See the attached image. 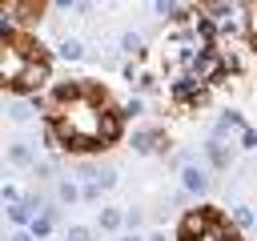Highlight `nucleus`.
Here are the masks:
<instances>
[{
	"instance_id": "39448f33",
	"label": "nucleus",
	"mask_w": 257,
	"mask_h": 241,
	"mask_svg": "<svg viewBox=\"0 0 257 241\" xmlns=\"http://www.w3.org/2000/svg\"><path fill=\"white\" fill-rule=\"evenodd\" d=\"M8 161H12L16 169H32V165H36V161H32V149H28L24 141H16V145L8 149Z\"/></svg>"
},
{
	"instance_id": "1a4fd4ad",
	"label": "nucleus",
	"mask_w": 257,
	"mask_h": 241,
	"mask_svg": "<svg viewBox=\"0 0 257 241\" xmlns=\"http://www.w3.org/2000/svg\"><path fill=\"white\" fill-rule=\"evenodd\" d=\"M120 48H124L128 56H137V52H141V36H137V32H124V36H120Z\"/></svg>"
},
{
	"instance_id": "2eb2a0df",
	"label": "nucleus",
	"mask_w": 257,
	"mask_h": 241,
	"mask_svg": "<svg viewBox=\"0 0 257 241\" xmlns=\"http://www.w3.org/2000/svg\"><path fill=\"white\" fill-rule=\"evenodd\" d=\"M124 112H128V116H141V112H145V100H141V96H133V100L124 104Z\"/></svg>"
},
{
	"instance_id": "f8f14e48",
	"label": "nucleus",
	"mask_w": 257,
	"mask_h": 241,
	"mask_svg": "<svg viewBox=\"0 0 257 241\" xmlns=\"http://www.w3.org/2000/svg\"><path fill=\"white\" fill-rule=\"evenodd\" d=\"M56 193H60V201H68V205H72V201H76V197H80V193H76V185H72V181H60V189H56Z\"/></svg>"
},
{
	"instance_id": "4be33fe9",
	"label": "nucleus",
	"mask_w": 257,
	"mask_h": 241,
	"mask_svg": "<svg viewBox=\"0 0 257 241\" xmlns=\"http://www.w3.org/2000/svg\"><path fill=\"white\" fill-rule=\"evenodd\" d=\"M120 241H141V237H137V233H124V237H120Z\"/></svg>"
},
{
	"instance_id": "9b49d317",
	"label": "nucleus",
	"mask_w": 257,
	"mask_h": 241,
	"mask_svg": "<svg viewBox=\"0 0 257 241\" xmlns=\"http://www.w3.org/2000/svg\"><path fill=\"white\" fill-rule=\"evenodd\" d=\"M233 221H237V229H249V225H253V213H249L245 205H237V209H233Z\"/></svg>"
},
{
	"instance_id": "ddd939ff",
	"label": "nucleus",
	"mask_w": 257,
	"mask_h": 241,
	"mask_svg": "<svg viewBox=\"0 0 257 241\" xmlns=\"http://www.w3.org/2000/svg\"><path fill=\"white\" fill-rule=\"evenodd\" d=\"M28 209H32V205H12V209H8V217H12L16 225H24V221H28Z\"/></svg>"
},
{
	"instance_id": "f3484780",
	"label": "nucleus",
	"mask_w": 257,
	"mask_h": 241,
	"mask_svg": "<svg viewBox=\"0 0 257 241\" xmlns=\"http://www.w3.org/2000/svg\"><path fill=\"white\" fill-rule=\"evenodd\" d=\"M48 229H52V221H48V217H36V221H32V233H40V237H44Z\"/></svg>"
},
{
	"instance_id": "a211bd4d",
	"label": "nucleus",
	"mask_w": 257,
	"mask_h": 241,
	"mask_svg": "<svg viewBox=\"0 0 257 241\" xmlns=\"http://www.w3.org/2000/svg\"><path fill=\"white\" fill-rule=\"evenodd\" d=\"M52 4H56V8H64V12H68V8H76V0H52Z\"/></svg>"
},
{
	"instance_id": "423d86ee",
	"label": "nucleus",
	"mask_w": 257,
	"mask_h": 241,
	"mask_svg": "<svg viewBox=\"0 0 257 241\" xmlns=\"http://www.w3.org/2000/svg\"><path fill=\"white\" fill-rule=\"evenodd\" d=\"M56 52H60L64 60H80V56H84V44H80L76 36H60V44H56Z\"/></svg>"
},
{
	"instance_id": "20e7f679",
	"label": "nucleus",
	"mask_w": 257,
	"mask_h": 241,
	"mask_svg": "<svg viewBox=\"0 0 257 241\" xmlns=\"http://www.w3.org/2000/svg\"><path fill=\"white\" fill-rule=\"evenodd\" d=\"M229 161H233V149L225 145V137H213L209 141V165L221 173V169H229Z\"/></svg>"
},
{
	"instance_id": "4468645a",
	"label": "nucleus",
	"mask_w": 257,
	"mask_h": 241,
	"mask_svg": "<svg viewBox=\"0 0 257 241\" xmlns=\"http://www.w3.org/2000/svg\"><path fill=\"white\" fill-rule=\"evenodd\" d=\"M68 241H92V233H88L84 225H72V229H68Z\"/></svg>"
},
{
	"instance_id": "9d476101",
	"label": "nucleus",
	"mask_w": 257,
	"mask_h": 241,
	"mask_svg": "<svg viewBox=\"0 0 257 241\" xmlns=\"http://www.w3.org/2000/svg\"><path fill=\"white\" fill-rule=\"evenodd\" d=\"M153 8H157V16H181L177 0H153Z\"/></svg>"
},
{
	"instance_id": "dca6fc26",
	"label": "nucleus",
	"mask_w": 257,
	"mask_h": 241,
	"mask_svg": "<svg viewBox=\"0 0 257 241\" xmlns=\"http://www.w3.org/2000/svg\"><path fill=\"white\" fill-rule=\"evenodd\" d=\"M141 221H145V213H141V209H128V213H124V225H128V229H137Z\"/></svg>"
},
{
	"instance_id": "f03ea898",
	"label": "nucleus",
	"mask_w": 257,
	"mask_h": 241,
	"mask_svg": "<svg viewBox=\"0 0 257 241\" xmlns=\"http://www.w3.org/2000/svg\"><path fill=\"white\" fill-rule=\"evenodd\" d=\"M181 185H185V193H197V197H201V193L213 189V177H209L205 165H189V161H185V165H181Z\"/></svg>"
},
{
	"instance_id": "6ab92c4d",
	"label": "nucleus",
	"mask_w": 257,
	"mask_h": 241,
	"mask_svg": "<svg viewBox=\"0 0 257 241\" xmlns=\"http://www.w3.org/2000/svg\"><path fill=\"white\" fill-rule=\"evenodd\" d=\"M8 241H32V233H12Z\"/></svg>"
},
{
	"instance_id": "0eeeda50",
	"label": "nucleus",
	"mask_w": 257,
	"mask_h": 241,
	"mask_svg": "<svg viewBox=\"0 0 257 241\" xmlns=\"http://www.w3.org/2000/svg\"><path fill=\"white\" fill-rule=\"evenodd\" d=\"M96 185H100V189H112V185H116V169H112V165H96Z\"/></svg>"
},
{
	"instance_id": "412c9836",
	"label": "nucleus",
	"mask_w": 257,
	"mask_h": 241,
	"mask_svg": "<svg viewBox=\"0 0 257 241\" xmlns=\"http://www.w3.org/2000/svg\"><path fill=\"white\" fill-rule=\"evenodd\" d=\"M149 241H169V237H165V233H153V237H149Z\"/></svg>"
},
{
	"instance_id": "6e6552de",
	"label": "nucleus",
	"mask_w": 257,
	"mask_h": 241,
	"mask_svg": "<svg viewBox=\"0 0 257 241\" xmlns=\"http://www.w3.org/2000/svg\"><path fill=\"white\" fill-rule=\"evenodd\" d=\"M120 225H124V213L120 209H104L100 213V229H120Z\"/></svg>"
},
{
	"instance_id": "f257e3e1",
	"label": "nucleus",
	"mask_w": 257,
	"mask_h": 241,
	"mask_svg": "<svg viewBox=\"0 0 257 241\" xmlns=\"http://www.w3.org/2000/svg\"><path fill=\"white\" fill-rule=\"evenodd\" d=\"M120 137L116 108L104 104V92L80 80H68L52 92L48 108V141H56L68 153H92Z\"/></svg>"
},
{
	"instance_id": "aec40b11",
	"label": "nucleus",
	"mask_w": 257,
	"mask_h": 241,
	"mask_svg": "<svg viewBox=\"0 0 257 241\" xmlns=\"http://www.w3.org/2000/svg\"><path fill=\"white\" fill-rule=\"evenodd\" d=\"M197 4H205V8H213V4H225V0H197Z\"/></svg>"
},
{
	"instance_id": "7ed1b4c3",
	"label": "nucleus",
	"mask_w": 257,
	"mask_h": 241,
	"mask_svg": "<svg viewBox=\"0 0 257 241\" xmlns=\"http://www.w3.org/2000/svg\"><path fill=\"white\" fill-rule=\"evenodd\" d=\"M169 141H165V133H153V129H141V133H133V149L137 153H161Z\"/></svg>"
}]
</instances>
